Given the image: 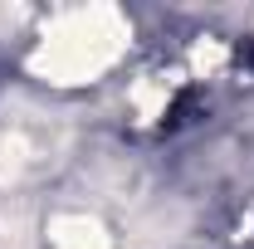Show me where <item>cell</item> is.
<instances>
[{
	"mask_svg": "<svg viewBox=\"0 0 254 249\" xmlns=\"http://www.w3.org/2000/svg\"><path fill=\"white\" fill-rule=\"evenodd\" d=\"M54 245L59 249H108L103 245V230H98L93 220H83V215H68L54 225Z\"/></svg>",
	"mask_w": 254,
	"mask_h": 249,
	"instance_id": "6da1fadb",
	"label": "cell"
}]
</instances>
